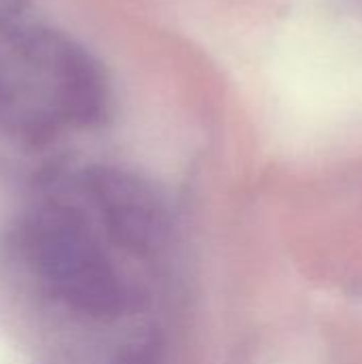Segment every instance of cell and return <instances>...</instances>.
<instances>
[{
  "instance_id": "5",
  "label": "cell",
  "mask_w": 362,
  "mask_h": 364,
  "mask_svg": "<svg viewBox=\"0 0 362 364\" xmlns=\"http://www.w3.org/2000/svg\"><path fill=\"white\" fill-rule=\"evenodd\" d=\"M23 13V0H0V19Z\"/></svg>"
},
{
  "instance_id": "3",
  "label": "cell",
  "mask_w": 362,
  "mask_h": 364,
  "mask_svg": "<svg viewBox=\"0 0 362 364\" xmlns=\"http://www.w3.org/2000/svg\"><path fill=\"white\" fill-rule=\"evenodd\" d=\"M79 190L98 215L109 239L134 258L156 256L169 241V209L156 188L119 166H90Z\"/></svg>"
},
{
  "instance_id": "4",
  "label": "cell",
  "mask_w": 362,
  "mask_h": 364,
  "mask_svg": "<svg viewBox=\"0 0 362 364\" xmlns=\"http://www.w3.org/2000/svg\"><path fill=\"white\" fill-rule=\"evenodd\" d=\"M105 364H166V354L154 337H143L119 346Z\"/></svg>"
},
{
  "instance_id": "2",
  "label": "cell",
  "mask_w": 362,
  "mask_h": 364,
  "mask_svg": "<svg viewBox=\"0 0 362 364\" xmlns=\"http://www.w3.org/2000/svg\"><path fill=\"white\" fill-rule=\"evenodd\" d=\"M19 250L41 286L87 320H119L134 307V290L115 267L87 215L66 200H47L19 226Z\"/></svg>"
},
{
  "instance_id": "1",
  "label": "cell",
  "mask_w": 362,
  "mask_h": 364,
  "mask_svg": "<svg viewBox=\"0 0 362 364\" xmlns=\"http://www.w3.org/2000/svg\"><path fill=\"white\" fill-rule=\"evenodd\" d=\"M107 111V77L77 41L21 15L0 19V130L43 143Z\"/></svg>"
}]
</instances>
